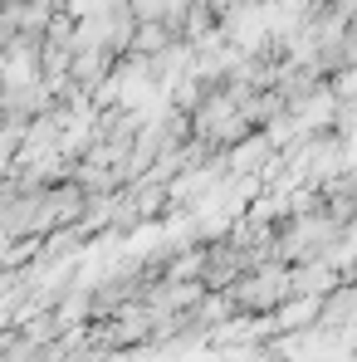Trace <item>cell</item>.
Segmentation results:
<instances>
[{
	"label": "cell",
	"instance_id": "6da1fadb",
	"mask_svg": "<svg viewBox=\"0 0 357 362\" xmlns=\"http://www.w3.org/2000/svg\"><path fill=\"white\" fill-rule=\"evenodd\" d=\"M294 294V264H284V259H264V264H254L250 274H240L235 284H230V308H279V303Z\"/></svg>",
	"mask_w": 357,
	"mask_h": 362
},
{
	"label": "cell",
	"instance_id": "7a4b0ae2",
	"mask_svg": "<svg viewBox=\"0 0 357 362\" xmlns=\"http://www.w3.org/2000/svg\"><path fill=\"white\" fill-rule=\"evenodd\" d=\"M313 191H318V206L338 226H353L357 221V162H348L343 172H333V177L323 181V186H313Z\"/></svg>",
	"mask_w": 357,
	"mask_h": 362
}]
</instances>
